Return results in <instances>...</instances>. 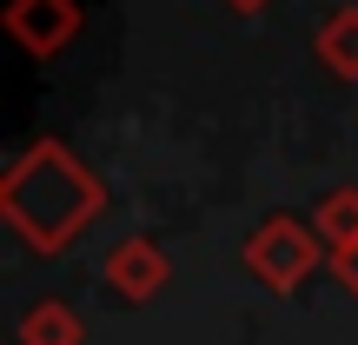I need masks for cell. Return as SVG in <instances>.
Returning a JSON list of instances; mask_svg holds the SVG:
<instances>
[{
    "label": "cell",
    "mask_w": 358,
    "mask_h": 345,
    "mask_svg": "<svg viewBox=\"0 0 358 345\" xmlns=\"http://www.w3.org/2000/svg\"><path fill=\"white\" fill-rule=\"evenodd\" d=\"M13 339L20 345H80L87 325H80V312L66 306V299H34V306L20 312V325H13Z\"/></svg>",
    "instance_id": "obj_5"
},
{
    "label": "cell",
    "mask_w": 358,
    "mask_h": 345,
    "mask_svg": "<svg viewBox=\"0 0 358 345\" xmlns=\"http://www.w3.org/2000/svg\"><path fill=\"white\" fill-rule=\"evenodd\" d=\"M226 7H232V13H266L272 0H226Z\"/></svg>",
    "instance_id": "obj_9"
},
{
    "label": "cell",
    "mask_w": 358,
    "mask_h": 345,
    "mask_svg": "<svg viewBox=\"0 0 358 345\" xmlns=\"http://www.w3.org/2000/svg\"><path fill=\"white\" fill-rule=\"evenodd\" d=\"M312 53L332 80H358V7H338L332 20L312 34Z\"/></svg>",
    "instance_id": "obj_6"
},
{
    "label": "cell",
    "mask_w": 358,
    "mask_h": 345,
    "mask_svg": "<svg viewBox=\"0 0 358 345\" xmlns=\"http://www.w3.org/2000/svg\"><path fill=\"white\" fill-rule=\"evenodd\" d=\"M239 259H245V272H252L259 286H272V293H299V286L319 272V259H332V253H325V239L312 232V219L266 213L252 232H245Z\"/></svg>",
    "instance_id": "obj_2"
},
{
    "label": "cell",
    "mask_w": 358,
    "mask_h": 345,
    "mask_svg": "<svg viewBox=\"0 0 358 345\" xmlns=\"http://www.w3.org/2000/svg\"><path fill=\"white\" fill-rule=\"evenodd\" d=\"M312 232L325 239V253H338V246H352L358 239V186H332V192H319V206H312Z\"/></svg>",
    "instance_id": "obj_7"
},
{
    "label": "cell",
    "mask_w": 358,
    "mask_h": 345,
    "mask_svg": "<svg viewBox=\"0 0 358 345\" xmlns=\"http://www.w3.org/2000/svg\"><path fill=\"white\" fill-rule=\"evenodd\" d=\"M7 34L20 40L34 60H53V53L80 34V7L73 0H7Z\"/></svg>",
    "instance_id": "obj_4"
},
{
    "label": "cell",
    "mask_w": 358,
    "mask_h": 345,
    "mask_svg": "<svg viewBox=\"0 0 358 345\" xmlns=\"http://www.w3.org/2000/svg\"><path fill=\"white\" fill-rule=\"evenodd\" d=\"M100 279L113 286L127 306H146V299H159V293H166L173 259L159 253V239H146V232H127V239H113V246H106Z\"/></svg>",
    "instance_id": "obj_3"
},
{
    "label": "cell",
    "mask_w": 358,
    "mask_h": 345,
    "mask_svg": "<svg viewBox=\"0 0 358 345\" xmlns=\"http://www.w3.org/2000/svg\"><path fill=\"white\" fill-rule=\"evenodd\" d=\"M325 266H332V279H338V286H345V293L358 299V239H352V246H338V253L325 259Z\"/></svg>",
    "instance_id": "obj_8"
},
{
    "label": "cell",
    "mask_w": 358,
    "mask_h": 345,
    "mask_svg": "<svg viewBox=\"0 0 358 345\" xmlns=\"http://www.w3.org/2000/svg\"><path fill=\"white\" fill-rule=\"evenodd\" d=\"M100 213H106V179L53 133L27 140L13 167L0 173V219H7V232H20L27 253L47 259L66 253Z\"/></svg>",
    "instance_id": "obj_1"
}]
</instances>
